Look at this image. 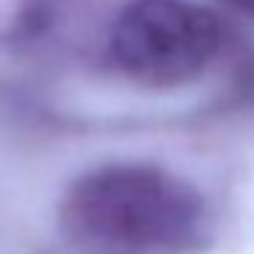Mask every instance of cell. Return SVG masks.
<instances>
[{
  "label": "cell",
  "instance_id": "7a4b0ae2",
  "mask_svg": "<svg viewBox=\"0 0 254 254\" xmlns=\"http://www.w3.org/2000/svg\"><path fill=\"white\" fill-rule=\"evenodd\" d=\"M224 47L219 14L194 0H128L107 36V58L126 82L181 88L199 79Z\"/></svg>",
  "mask_w": 254,
  "mask_h": 254
},
{
  "label": "cell",
  "instance_id": "6da1fadb",
  "mask_svg": "<svg viewBox=\"0 0 254 254\" xmlns=\"http://www.w3.org/2000/svg\"><path fill=\"white\" fill-rule=\"evenodd\" d=\"M205 227V194L150 161L93 167L58 208V230L74 254H189Z\"/></svg>",
  "mask_w": 254,
  "mask_h": 254
},
{
  "label": "cell",
  "instance_id": "3957f363",
  "mask_svg": "<svg viewBox=\"0 0 254 254\" xmlns=\"http://www.w3.org/2000/svg\"><path fill=\"white\" fill-rule=\"evenodd\" d=\"M219 3L227 8H232L235 14H243V17L254 19V0H219Z\"/></svg>",
  "mask_w": 254,
  "mask_h": 254
}]
</instances>
